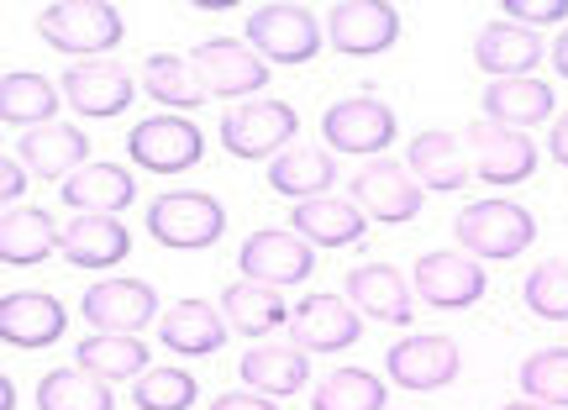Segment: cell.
I'll use <instances>...</instances> for the list:
<instances>
[{
    "label": "cell",
    "instance_id": "603a6c76",
    "mask_svg": "<svg viewBox=\"0 0 568 410\" xmlns=\"http://www.w3.org/2000/svg\"><path fill=\"white\" fill-rule=\"evenodd\" d=\"M138 201V185L122 164H84L74 180H63V205H74L80 216H116Z\"/></svg>",
    "mask_w": 568,
    "mask_h": 410
},
{
    "label": "cell",
    "instance_id": "4316f807",
    "mask_svg": "<svg viewBox=\"0 0 568 410\" xmlns=\"http://www.w3.org/2000/svg\"><path fill=\"white\" fill-rule=\"evenodd\" d=\"M364 211L353 201H301L295 205V232L322 247H358L364 243Z\"/></svg>",
    "mask_w": 568,
    "mask_h": 410
},
{
    "label": "cell",
    "instance_id": "3957f363",
    "mask_svg": "<svg viewBox=\"0 0 568 410\" xmlns=\"http://www.w3.org/2000/svg\"><path fill=\"white\" fill-rule=\"evenodd\" d=\"M247 48L264 63H305L326 42V27L305 6H258L247 11Z\"/></svg>",
    "mask_w": 568,
    "mask_h": 410
},
{
    "label": "cell",
    "instance_id": "8992f818",
    "mask_svg": "<svg viewBox=\"0 0 568 410\" xmlns=\"http://www.w3.org/2000/svg\"><path fill=\"white\" fill-rule=\"evenodd\" d=\"M243 274L247 285H264V289H280V285H305L311 279V268H316V258H311V243H305L301 232H253L243 243Z\"/></svg>",
    "mask_w": 568,
    "mask_h": 410
},
{
    "label": "cell",
    "instance_id": "836d02e7",
    "mask_svg": "<svg viewBox=\"0 0 568 410\" xmlns=\"http://www.w3.org/2000/svg\"><path fill=\"white\" fill-rule=\"evenodd\" d=\"M222 310H226V327L243 331V337H268L274 327L290 321L280 289H264V285H232L222 295Z\"/></svg>",
    "mask_w": 568,
    "mask_h": 410
},
{
    "label": "cell",
    "instance_id": "ffe728a7",
    "mask_svg": "<svg viewBox=\"0 0 568 410\" xmlns=\"http://www.w3.org/2000/svg\"><path fill=\"white\" fill-rule=\"evenodd\" d=\"M237 373H243V385L253 394L280 400V394L305 390L311 363H305V348H295V342H253V348L243 352V369Z\"/></svg>",
    "mask_w": 568,
    "mask_h": 410
},
{
    "label": "cell",
    "instance_id": "bcb514c9",
    "mask_svg": "<svg viewBox=\"0 0 568 410\" xmlns=\"http://www.w3.org/2000/svg\"><path fill=\"white\" fill-rule=\"evenodd\" d=\"M506 410H552V406H537V400H516V406H506Z\"/></svg>",
    "mask_w": 568,
    "mask_h": 410
},
{
    "label": "cell",
    "instance_id": "6da1fadb",
    "mask_svg": "<svg viewBox=\"0 0 568 410\" xmlns=\"http://www.w3.org/2000/svg\"><path fill=\"white\" fill-rule=\"evenodd\" d=\"M453 237H458V247L468 258H516V253L531 247L537 222H531V211H521L510 201H474L458 211Z\"/></svg>",
    "mask_w": 568,
    "mask_h": 410
},
{
    "label": "cell",
    "instance_id": "e0dca14e",
    "mask_svg": "<svg viewBox=\"0 0 568 410\" xmlns=\"http://www.w3.org/2000/svg\"><path fill=\"white\" fill-rule=\"evenodd\" d=\"M537 59H542V38L531 27H521V21L500 17L479 27V38H474V63L485 74H495V80H527Z\"/></svg>",
    "mask_w": 568,
    "mask_h": 410
},
{
    "label": "cell",
    "instance_id": "f6af8a7d",
    "mask_svg": "<svg viewBox=\"0 0 568 410\" xmlns=\"http://www.w3.org/2000/svg\"><path fill=\"white\" fill-rule=\"evenodd\" d=\"M0 410H17V390H11V379L0 385Z\"/></svg>",
    "mask_w": 568,
    "mask_h": 410
},
{
    "label": "cell",
    "instance_id": "ba28073f",
    "mask_svg": "<svg viewBox=\"0 0 568 410\" xmlns=\"http://www.w3.org/2000/svg\"><path fill=\"white\" fill-rule=\"evenodd\" d=\"M201 132L195 122L184 116H148V122L132 126L126 137V153L138 158V168L148 174H180V168H195L201 164Z\"/></svg>",
    "mask_w": 568,
    "mask_h": 410
},
{
    "label": "cell",
    "instance_id": "d6986e66",
    "mask_svg": "<svg viewBox=\"0 0 568 410\" xmlns=\"http://www.w3.org/2000/svg\"><path fill=\"white\" fill-rule=\"evenodd\" d=\"M63 101L74 105L80 116H122L126 105H132V74L116 69V63H74L69 74H63Z\"/></svg>",
    "mask_w": 568,
    "mask_h": 410
},
{
    "label": "cell",
    "instance_id": "7402d4cb",
    "mask_svg": "<svg viewBox=\"0 0 568 410\" xmlns=\"http://www.w3.org/2000/svg\"><path fill=\"white\" fill-rule=\"evenodd\" d=\"M347 300L389 327H410V285L389 264H364L347 274Z\"/></svg>",
    "mask_w": 568,
    "mask_h": 410
},
{
    "label": "cell",
    "instance_id": "ee69618b",
    "mask_svg": "<svg viewBox=\"0 0 568 410\" xmlns=\"http://www.w3.org/2000/svg\"><path fill=\"white\" fill-rule=\"evenodd\" d=\"M552 69H558V74L568 80V27L558 32V42H552Z\"/></svg>",
    "mask_w": 568,
    "mask_h": 410
},
{
    "label": "cell",
    "instance_id": "f1b7e54d",
    "mask_svg": "<svg viewBox=\"0 0 568 410\" xmlns=\"http://www.w3.org/2000/svg\"><path fill=\"white\" fill-rule=\"evenodd\" d=\"M332 180H337V164L326 153H316V147H290V153H280L268 164V185L280 189V195H290L295 205L322 201L326 189H332Z\"/></svg>",
    "mask_w": 568,
    "mask_h": 410
},
{
    "label": "cell",
    "instance_id": "ab89813d",
    "mask_svg": "<svg viewBox=\"0 0 568 410\" xmlns=\"http://www.w3.org/2000/svg\"><path fill=\"white\" fill-rule=\"evenodd\" d=\"M568 17V0H506V21H521V27H552V21Z\"/></svg>",
    "mask_w": 568,
    "mask_h": 410
},
{
    "label": "cell",
    "instance_id": "52a82bcc",
    "mask_svg": "<svg viewBox=\"0 0 568 410\" xmlns=\"http://www.w3.org/2000/svg\"><path fill=\"white\" fill-rule=\"evenodd\" d=\"M322 132L337 153L374 158V153H385L389 137H395V111H389L385 101H374V95H353V101H337L326 111Z\"/></svg>",
    "mask_w": 568,
    "mask_h": 410
},
{
    "label": "cell",
    "instance_id": "e575fe53",
    "mask_svg": "<svg viewBox=\"0 0 568 410\" xmlns=\"http://www.w3.org/2000/svg\"><path fill=\"white\" fill-rule=\"evenodd\" d=\"M38 410H116L111 385L84 369H59L38 385Z\"/></svg>",
    "mask_w": 568,
    "mask_h": 410
},
{
    "label": "cell",
    "instance_id": "44dd1931",
    "mask_svg": "<svg viewBox=\"0 0 568 410\" xmlns=\"http://www.w3.org/2000/svg\"><path fill=\"white\" fill-rule=\"evenodd\" d=\"M0 337L11 348H48V342L63 337V306L53 295H32V289L6 295V306H0Z\"/></svg>",
    "mask_w": 568,
    "mask_h": 410
},
{
    "label": "cell",
    "instance_id": "d6a6232c",
    "mask_svg": "<svg viewBox=\"0 0 568 410\" xmlns=\"http://www.w3.org/2000/svg\"><path fill=\"white\" fill-rule=\"evenodd\" d=\"M142 90L159 105H180V111H190V105H201L211 95L201 84V74H195V63L180 59V53H153L142 63Z\"/></svg>",
    "mask_w": 568,
    "mask_h": 410
},
{
    "label": "cell",
    "instance_id": "9a60e30c",
    "mask_svg": "<svg viewBox=\"0 0 568 410\" xmlns=\"http://www.w3.org/2000/svg\"><path fill=\"white\" fill-rule=\"evenodd\" d=\"M485 268L468 253H426L416 264V295L437 310H464L485 295Z\"/></svg>",
    "mask_w": 568,
    "mask_h": 410
},
{
    "label": "cell",
    "instance_id": "60d3db41",
    "mask_svg": "<svg viewBox=\"0 0 568 410\" xmlns=\"http://www.w3.org/2000/svg\"><path fill=\"white\" fill-rule=\"evenodd\" d=\"M21 189H27V164L6 153V164H0V195H6V205L21 201Z\"/></svg>",
    "mask_w": 568,
    "mask_h": 410
},
{
    "label": "cell",
    "instance_id": "4dcf8cb0",
    "mask_svg": "<svg viewBox=\"0 0 568 410\" xmlns=\"http://www.w3.org/2000/svg\"><path fill=\"white\" fill-rule=\"evenodd\" d=\"M59 101H63V90H53V84L42 80V74H32V69H11L6 84H0V116L27 126V132L53 122V116H59Z\"/></svg>",
    "mask_w": 568,
    "mask_h": 410
},
{
    "label": "cell",
    "instance_id": "f35d334b",
    "mask_svg": "<svg viewBox=\"0 0 568 410\" xmlns=\"http://www.w3.org/2000/svg\"><path fill=\"white\" fill-rule=\"evenodd\" d=\"M527 306H531V316H542V321H568V268L564 264L531 268Z\"/></svg>",
    "mask_w": 568,
    "mask_h": 410
},
{
    "label": "cell",
    "instance_id": "f546056e",
    "mask_svg": "<svg viewBox=\"0 0 568 410\" xmlns=\"http://www.w3.org/2000/svg\"><path fill=\"white\" fill-rule=\"evenodd\" d=\"M552 116V84L542 80H495L485 90V122H500V126H531Z\"/></svg>",
    "mask_w": 568,
    "mask_h": 410
},
{
    "label": "cell",
    "instance_id": "8fae6325",
    "mask_svg": "<svg viewBox=\"0 0 568 410\" xmlns=\"http://www.w3.org/2000/svg\"><path fill=\"white\" fill-rule=\"evenodd\" d=\"M295 321V348L305 352H343L364 337V321H358V306L347 295H305L301 306L290 310Z\"/></svg>",
    "mask_w": 568,
    "mask_h": 410
},
{
    "label": "cell",
    "instance_id": "5b68a950",
    "mask_svg": "<svg viewBox=\"0 0 568 410\" xmlns=\"http://www.w3.org/2000/svg\"><path fill=\"white\" fill-rule=\"evenodd\" d=\"M326 42L347 53V59H368V53H385L400 38V11L385 0H337L326 11Z\"/></svg>",
    "mask_w": 568,
    "mask_h": 410
},
{
    "label": "cell",
    "instance_id": "484cf974",
    "mask_svg": "<svg viewBox=\"0 0 568 410\" xmlns=\"http://www.w3.org/2000/svg\"><path fill=\"white\" fill-rule=\"evenodd\" d=\"M406 168L422 189H458L468 180V158L453 132H416L406 153Z\"/></svg>",
    "mask_w": 568,
    "mask_h": 410
},
{
    "label": "cell",
    "instance_id": "ac0fdd59",
    "mask_svg": "<svg viewBox=\"0 0 568 410\" xmlns=\"http://www.w3.org/2000/svg\"><path fill=\"white\" fill-rule=\"evenodd\" d=\"M17 158L27 164V174H38V180H74L84 168V158H90V143H84L80 126L48 122V126H32V132L21 137Z\"/></svg>",
    "mask_w": 568,
    "mask_h": 410
},
{
    "label": "cell",
    "instance_id": "277c9868",
    "mask_svg": "<svg viewBox=\"0 0 568 410\" xmlns=\"http://www.w3.org/2000/svg\"><path fill=\"white\" fill-rule=\"evenodd\" d=\"M222 226H226L222 201H211L201 189H174V195H159L148 205V232L163 247H211L222 237Z\"/></svg>",
    "mask_w": 568,
    "mask_h": 410
},
{
    "label": "cell",
    "instance_id": "74e56055",
    "mask_svg": "<svg viewBox=\"0 0 568 410\" xmlns=\"http://www.w3.org/2000/svg\"><path fill=\"white\" fill-rule=\"evenodd\" d=\"M132 400H138V410H190L195 406V379L184 369H148L138 373Z\"/></svg>",
    "mask_w": 568,
    "mask_h": 410
},
{
    "label": "cell",
    "instance_id": "4fadbf2b",
    "mask_svg": "<svg viewBox=\"0 0 568 410\" xmlns=\"http://www.w3.org/2000/svg\"><path fill=\"white\" fill-rule=\"evenodd\" d=\"M153 316H159V295L142 279H105L84 289V321L111 337H138Z\"/></svg>",
    "mask_w": 568,
    "mask_h": 410
},
{
    "label": "cell",
    "instance_id": "2e32d148",
    "mask_svg": "<svg viewBox=\"0 0 568 410\" xmlns=\"http://www.w3.org/2000/svg\"><path fill=\"white\" fill-rule=\"evenodd\" d=\"M190 63H195V74H201V84L211 90V95H253V90H264L268 80V63L247 48V42H201L195 53H190Z\"/></svg>",
    "mask_w": 568,
    "mask_h": 410
},
{
    "label": "cell",
    "instance_id": "83f0119b",
    "mask_svg": "<svg viewBox=\"0 0 568 410\" xmlns=\"http://www.w3.org/2000/svg\"><path fill=\"white\" fill-rule=\"evenodd\" d=\"M53 243H63V226H53L48 211H38V205L6 211V226H0V258L6 264H38L53 253Z\"/></svg>",
    "mask_w": 568,
    "mask_h": 410
},
{
    "label": "cell",
    "instance_id": "7a4b0ae2",
    "mask_svg": "<svg viewBox=\"0 0 568 410\" xmlns=\"http://www.w3.org/2000/svg\"><path fill=\"white\" fill-rule=\"evenodd\" d=\"M38 32L59 53H111L122 42V11L105 0H59L38 17Z\"/></svg>",
    "mask_w": 568,
    "mask_h": 410
},
{
    "label": "cell",
    "instance_id": "7c38bea8",
    "mask_svg": "<svg viewBox=\"0 0 568 410\" xmlns=\"http://www.w3.org/2000/svg\"><path fill=\"white\" fill-rule=\"evenodd\" d=\"M385 369L400 390H443L458 379L464 369V352L453 337H406L385 352Z\"/></svg>",
    "mask_w": 568,
    "mask_h": 410
},
{
    "label": "cell",
    "instance_id": "9c48e42d",
    "mask_svg": "<svg viewBox=\"0 0 568 410\" xmlns=\"http://www.w3.org/2000/svg\"><path fill=\"white\" fill-rule=\"evenodd\" d=\"M301 116L284 101H247L222 122V147L237 158H274L290 137H295Z\"/></svg>",
    "mask_w": 568,
    "mask_h": 410
},
{
    "label": "cell",
    "instance_id": "1f68e13d",
    "mask_svg": "<svg viewBox=\"0 0 568 410\" xmlns=\"http://www.w3.org/2000/svg\"><path fill=\"white\" fill-rule=\"evenodd\" d=\"M74 369L95 373V379H132V373H148V348H142V337H111V331H95V337H84L80 352H74Z\"/></svg>",
    "mask_w": 568,
    "mask_h": 410
},
{
    "label": "cell",
    "instance_id": "cb8c5ba5",
    "mask_svg": "<svg viewBox=\"0 0 568 410\" xmlns=\"http://www.w3.org/2000/svg\"><path fill=\"white\" fill-rule=\"evenodd\" d=\"M59 247L74 268H111L126 258L132 237H126V226L116 216H74V222L63 226Z\"/></svg>",
    "mask_w": 568,
    "mask_h": 410
},
{
    "label": "cell",
    "instance_id": "d4e9b609",
    "mask_svg": "<svg viewBox=\"0 0 568 410\" xmlns=\"http://www.w3.org/2000/svg\"><path fill=\"white\" fill-rule=\"evenodd\" d=\"M226 331L222 327V310L216 306H205V300H180V306H169L163 310V348H174L180 358H205V352H216L226 342Z\"/></svg>",
    "mask_w": 568,
    "mask_h": 410
},
{
    "label": "cell",
    "instance_id": "8d00e7d4",
    "mask_svg": "<svg viewBox=\"0 0 568 410\" xmlns=\"http://www.w3.org/2000/svg\"><path fill=\"white\" fill-rule=\"evenodd\" d=\"M521 390H527L537 406L568 410V348L531 352L527 369H521Z\"/></svg>",
    "mask_w": 568,
    "mask_h": 410
},
{
    "label": "cell",
    "instance_id": "5bb4252c",
    "mask_svg": "<svg viewBox=\"0 0 568 410\" xmlns=\"http://www.w3.org/2000/svg\"><path fill=\"white\" fill-rule=\"evenodd\" d=\"M353 205L374 216V222H410L416 211H422V185L410 180V168L389 164V158H374V164L358 168V180H353Z\"/></svg>",
    "mask_w": 568,
    "mask_h": 410
},
{
    "label": "cell",
    "instance_id": "d590c367",
    "mask_svg": "<svg viewBox=\"0 0 568 410\" xmlns=\"http://www.w3.org/2000/svg\"><path fill=\"white\" fill-rule=\"evenodd\" d=\"M311 410H385V379L368 369L326 373L311 394Z\"/></svg>",
    "mask_w": 568,
    "mask_h": 410
},
{
    "label": "cell",
    "instance_id": "b9f144b4",
    "mask_svg": "<svg viewBox=\"0 0 568 410\" xmlns=\"http://www.w3.org/2000/svg\"><path fill=\"white\" fill-rule=\"evenodd\" d=\"M211 410H274V400H264V394H253V390H243V394H222Z\"/></svg>",
    "mask_w": 568,
    "mask_h": 410
},
{
    "label": "cell",
    "instance_id": "7bdbcfd3",
    "mask_svg": "<svg viewBox=\"0 0 568 410\" xmlns=\"http://www.w3.org/2000/svg\"><path fill=\"white\" fill-rule=\"evenodd\" d=\"M548 153L558 158V164L568 168V116H558V126L548 132Z\"/></svg>",
    "mask_w": 568,
    "mask_h": 410
},
{
    "label": "cell",
    "instance_id": "30bf717a",
    "mask_svg": "<svg viewBox=\"0 0 568 410\" xmlns=\"http://www.w3.org/2000/svg\"><path fill=\"white\" fill-rule=\"evenodd\" d=\"M468 153H474V174L485 185H521L537 168V147L527 132L500 122H474L468 126Z\"/></svg>",
    "mask_w": 568,
    "mask_h": 410
}]
</instances>
